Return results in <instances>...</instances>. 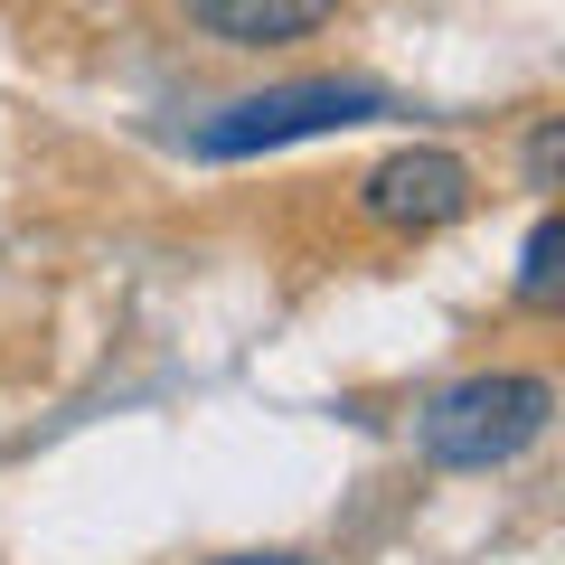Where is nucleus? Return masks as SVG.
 Segmentation results:
<instances>
[{
	"label": "nucleus",
	"mask_w": 565,
	"mask_h": 565,
	"mask_svg": "<svg viewBox=\"0 0 565 565\" xmlns=\"http://www.w3.org/2000/svg\"><path fill=\"white\" fill-rule=\"evenodd\" d=\"M546 415H556V386L500 367V377L444 386V396L415 415V444H424V462H444V471H500L546 434Z\"/></svg>",
	"instance_id": "nucleus-1"
},
{
	"label": "nucleus",
	"mask_w": 565,
	"mask_h": 565,
	"mask_svg": "<svg viewBox=\"0 0 565 565\" xmlns=\"http://www.w3.org/2000/svg\"><path fill=\"white\" fill-rule=\"evenodd\" d=\"M377 114H386L377 85H340V76H321V85H274V95L226 104V114L199 132V151H207V161H245V151H282V141L349 132V122H377Z\"/></svg>",
	"instance_id": "nucleus-2"
},
{
	"label": "nucleus",
	"mask_w": 565,
	"mask_h": 565,
	"mask_svg": "<svg viewBox=\"0 0 565 565\" xmlns=\"http://www.w3.org/2000/svg\"><path fill=\"white\" fill-rule=\"evenodd\" d=\"M359 207L377 226H396V236L452 226L471 207V161H452V151H396V161H377L359 180Z\"/></svg>",
	"instance_id": "nucleus-3"
},
{
	"label": "nucleus",
	"mask_w": 565,
	"mask_h": 565,
	"mask_svg": "<svg viewBox=\"0 0 565 565\" xmlns=\"http://www.w3.org/2000/svg\"><path fill=\"white\" fill-rule=\"evenodd\" d=\"M340 0H189V20L226 47H282V39H311Z\"/></svg>",
	"instance_id": "nucleus-4"
},
{
	"label": "nucleus",
	"mask_w": 565,
	"mask_h": 565,
	"mask_svg": "<svg viewBox=\"0 0 565 565\" xmlns=\"http://www.w3.org/2000/svg\"><path fill=\"white\" fill-rule=\"evenodd\" d=\"M556 255H565V217L546 207V217L527 226V264H519V292H527V302H556Z\"/></svg>",
	"instance_id": "nucleus-5"
},
{
	"label": "nucleus",
	"mask_w": 565,
	"mask_h": 565,
	"mask_svg": "<svg viewBox=\"0 0 565 565\" xmlns=\"http://www.w3.org/2000/svg\"><path fill=\"white\" fill-rule=\"evenodd\" d=\"M556 151H565V132H556V122H546V132H537V141H527V180H537V189H546V180H556Z\"/></svg>",
	"instance_id": "nucleus-6"
},
{
	"label": "nucleus",
	"mask_w": 565,
	"mask_h": 565,
	"mask_svg": "<svg viewBox=\"0 0 565 565\" xmlns=\"http://www.w3.org/2000/svg\"><path fill=\"white\" fill-rule=\"evenodd\" d=\"M226 565H311V556H226Z\"/></svg>",
	"instance_id": "nucleus-7"
}]
</instances>
